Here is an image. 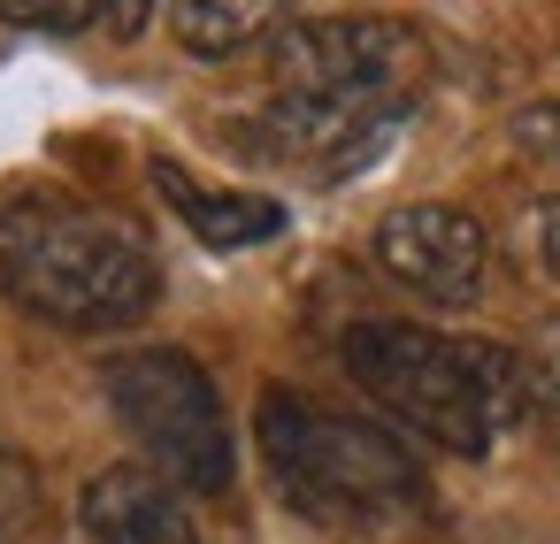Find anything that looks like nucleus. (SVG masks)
Returning <instances> with one entry per match:
<instances>
[{
  "instance_id": "obj_7",
  "label": "nucleus",
  "mask_w": 560,
  "mask_h": 544,
  "mask_svg": "<svg viewBox=\"0 0 560 544\" xmlns=\"http://www.w3.org/2000/svg\"><path fill=\"white\" fill-rule=\"evenodd\" d=\"M78 529H85V544H200V521H192L185 490L147 460L101 468L78 490Z\"/></svg>"
},
{
  "instance_id": "obj_11",
  "label": "nucleus",
  "mask_w": 560,
  "mask_h": 544,
  "mask_svg": "<svg viewBox=\"0 0 560 544\" xmlns=\"http://www.w3.org/2000/svg\"><path fill=\"white\" fill-rule=\"evenodd\" d=\"M514 261L537 284H560V192H537L514 208Z\"/></svg>"
},
{
  "instance_id": "obj_14",
  "label": "nucleus",
  "mask_w": 560,
  "mask_h": 544,
  "mask_svg": "<svg viewBox=\"0 0 560 544\" xmlns=\"http://www.w3.org/2000/svg\"><path fill=\"white\" fill-rule=\"evenodd\" d=\"M147 16H154V0H108V32H116V39H139Z\"/></svg>"
},
{
  "instance_id": "obj_6",
  "label": "nucleus",
  "mask_w": 560,
  "mask_h": 544,
  "mask_svg": "<svg viewBox=\"0 0 560 544\" xmlns=\"http://www.w3.org/2000/svg\"><path fill=\"white\" fill-rule=\"evenodd\" d=\"M376 269L392 284H407L415 299L430 307H468L491 276V230L468 215V208H445V200H407L376 223L369 238Z\"/></svg>"
},
{
  "instance_id": "obj_8",
  "label": "nucleus",
  "mask_w": 560,
  "mask_h": 544,
  "mask_svg": "<svg viewBox=\"0 0 560 544\" xmlns=\"http://www.w3.org/2000/svg\"><path fill=\"white\" fill-rule=\"evenodd\" d=\"M154 192L177 208V223L200 238V246H215V253H238V246H261V238H277L284 230V208L277 200H254V192H208L192 169H177V162H154Z\"/></svg>"
},
{
  "instance_id": "obj_10",
  "label": "nucleus",
  "mask_w": 560,
  "mask_h": 544,
  "mask_svg": "<svg viewBox=\"0 0 560 544\" xmlns=\"http://www.w3.org/2000/svg\"><path fill=\"white\" fill-rule=\"evenodd\" d=\"M522 360V414H537L545 429H560V315L529 322V338L514 345Z\"/></svg>"
},
{
  "instance_id": "obj_3",
  "label": "nucleus",
  "mask_w": 560,
  "mask_h": 544,
  "mask_svg": "<svg viewBox=\"0 0 560 544\" xmlns=\"http://www.w3.org/2000/svg\"><path fill=\"white\" fill-rule=\"evenodd\" d=\"M346 376L384 406L407 437L483 460L522 422V360L491 338H453L422 322H353L338 345Z\"/></svg>"
},
{
  "instance_id": "obj_12",
  "label": "nucleus",
  "mask_w": 560,
  "mask_h": 544,
  "mask_svg": "<svg viewBox=\"0 0 560 544\" xmlns=\"http://www.w3.org/2000/svg\"><path fill=\"white\" fill-rule=\"evenodd\" d=\"M0 24L70 39V32H93V24H108V0H0Z\"/></svg>"
},
{
  "instance_id": "obj_5",
  "label": "nucleus",
  "mask_w": 560,
  "mask_h": 544,
  "mask_svg": "<svg viewBox=\"0 0 560 544\" xmlns=\"http://www.w3.org/2000/svg\"><path fill=\"white\" fill-rule=\"evenodd\" d=\"M422 39L392 16H292L269 39V100L415 108Z\"/></svg>"
},
{
  "instance_id": "obj_9",
  "label": "nucleus",
  "mask_w": 560,
  "mask_h": 544,
  "mask_svg": "<svg viewBox=\"0 0 560 544\" xmlns=\"http://www.w3.org/2000/svg\"><path fill=\"white\" fill-rule=\"evenodd\" d=\"M292 9H300V0H177V9H170V32H177L185 55L231 62V55L277 39V32L292 24Z\"/></svg>"
},
{
  "instance_id": "obj_4",
  "label": "nucleus",
  "mask_w": 560,
  "mask_h": 544,
  "mask_svg": "<svg viewBox=\"0 0 560 544\" xmlns=\"http://www.w3.org/2000/svg\"><path fill=\"white\" fill-rule=\"evenodd\" d=\"M101 399L124 422V437L147 452V468H162L177 490H231L238 475V437L223 414L215 376L185 353V345H131L101 368Z\"/></svg>"
},
{
  "instance_id": "obj_2",
  "label": "nucleus",
  "mask_w": 560,
  "mask_h": 544,
  "mask_svg": "<svg viewBox=\"0 0 560 544\" xmlns=\"http://www.w3.org/2000/svg\"><path fill=\"white\" fill-rule=\"evenodd\" d=\"M0 292L55 330H124L162 299V261L139 223L70 192L0 208Z\"/></svg>"
},
{
  "instance_id": "obj_1",
  "label": "nucleus",
  "mask_w": 560,
  "mask_h": 544,
  "mask_svg": "<svg viewBox=\"0 0 560 544\" xmlns=\"http://www.w3.org/2000/svg\"><path fill=\"white\" fill-rule=\"evenodd\" d=\"M254 445L261 468L277 483V498L315 521V529H346V536H384L430 513V475L407 452L399 429L300 399V391H261L254 406Z\"/></svg>"
},
{
  "instance_id": "obj_13",
  "label": "nucleus",
  "mask_w": 560,
  "mask_h": 544,
  "mask_svg": "<svg viewBox=\"0 0 560 544\" xmlns=\"http://www.w3.org/2000/svg\"><path fill=\"white\" fill-rule=\"evenodd\" d=\"M506 139H514V154H522L529 169H545V177H552V192H560V100L522 108V116L506 123Z\"/></svg>"
}]
</instances>
